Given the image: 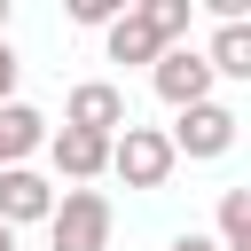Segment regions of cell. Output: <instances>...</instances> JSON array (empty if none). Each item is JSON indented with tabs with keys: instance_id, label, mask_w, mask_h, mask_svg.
Segmentation results:
<instances>
[{
	"instance_id": "1",
	"label": "cell",
	"mask_w": 251,
	"mask_h": 251,
	"mask_svg": "<svg viewBox=\"0 0 251 251\" xmlns=\"http://www.w3.org/2000/svg\"><path fill=\"white\" fill-rule=\"evenodd\" d=\"M110 235H118V204L102 188H55L47 251H110Z\"/></svg>"
},
{
	"instance_id": "2",
	"label": "cell",
	"mask_w": 251,
	"mask_h": 251,
	"mask_svg": "<svg viewBox=\"0 0 251 251\" xmlns=\"http://www.w3.org/2000/svg\"><path fill=\"white\" fill-rule=\"evenodd\" d=\"M235 110L212 94V102H196V110H173V126H165V141H173V157H188V165H212V157H227L235 149Z\"/></svg>"
},
{
	"instance_id": "3",
	"label": "cell",
	"mask_w": 251,
	"mask_h": 251,
	"mask_svg": "<svg viewBox=\"0 0 251 251\" xmlns=\"http://www.w3.org/2000/svg\"><path fill=\"white\" fill-rule=\"evenodd\" d=\"M173 141H165V126H126V133H110V173L126 180V188H165L173 180Z\"/></svg>"
},
{
	"instance_id": "4",
	"label": "cell",
	"mask_w": 251,
	"mask_h": 251,
	"mask_svg": "<svg viewBox=\"0 0 251 251\" xmlns=\"http://www.w3.org/2000/svg\"><path fill=\"white\" fill-rule=\"evenodd\" d=\"M63 126H78V133H126L133 126V110H126V86L118 78H78L71 94H63Z\"/></svg>"
},
{
	"instance_id": "5",
	"label": "cell",
	"mask_w": 251,
	"mask_h": 251,
	"mask_svg": "<svg viewBox=\"0 0 251 251\" xmlns=\"http://www.w3.org/2000/svg\"><path fill=\"white\" fill-rule=\"evenodd\" d=\"M149 86H157V102L165 110H196V102H212V71H204V55L196 47H165L157 63H149Z\"/></svg>"
},
{
	"instance_id": "6",
	"label": "cell",
	"mask_w": 251,
	"mask_h": 251,
	"mask_svg": "<svg viewBox=\"0 0 251 251\" xmlns=\"http://www.w3.org/2000/svg\"><path fill=\"white\" fill-rule=\"evenodd\" d=\"M47 165H55V180L94 188V180L110 173V141H102V133H78V126H47Z\"/></svg>"
},
{
	"instance_id": "7",
	"label": "cell",
	"mask_w": 251,
	"mask_h": 251,
	"mask_svg": "<svg viewBox=\"0 0 251 251\" xmlns=\"http://www.w3.org/2000/svg\"><path fill=\"white\" fill-rule=\"evenodd\" d=\"M47 212H55V180L31 173V165H0V227L8 235L16 227H47Z\"/></svg>"
},
{
	"instance_id": "8",
	"label": "cell",
	"mask_w": 251,
	"mask_h": 251,
	"mask_svg": "<svg viewBox=\"0 0 251 251\" xmlns=\"http://www.w3.org/2000/svg\"><path fill=\"white\" fill-rule=\"evenodd\" d=\"M31 149H47V118L31 102H0V165H31Z\"/></svg>"
},
{
	"instance_id": "9",
	"label": "cell",
	"mask_w": 251,
	"mask_h": 251,
	"mask_svg": "<svg viewBox=\"0 0 251 251\" xmlns=\"http://www.w3.org/2000/svg\"><path fill=\"white\" fill-rule=\"evenodd\" d=\"M196 55H204V71H212V78H251V24H220Z\"/></svg>"
},
{
	"instance_id": "10",
	"label": "cell",
	"mask_w": 251,
	"mask_h": 251,
	"mask_svg": "<svg viewBox=\"0 0 251 251\" xmlns=\"http://www.w3.org/2000/svg\"><path fill=\"white\" fill-rule=\"evenodd\" d=\"M133 16L157 31V47H188V24H196V0H133Z\"/></svg>"
},
{
	"instance_id": "11",
	"label": "cell",
	"mask_w": 251,
	"mask_h": 251,
	"mask_svg": "<svg viewBox=\"0 0 251 251\" xmlns=\"http://www.w3.org/2000/svg\"><path fill=\"white\" fill-rule=\"evenodd\" d=\"M102 47H110V63H157V55H165V47H157V31H149L133 8H126V16L102 31Z\"/></svg>"
},
{
	"instance_id": "12",
	"label": "cell",
	"mask_w": 251,
	"mask_h": 251,
	"mask_svg": "<svg viewBox=\"0 0 251 251\" xmlns=\"http://www.w3.org/2000/svg\"><path fill=\"white\" fill-rule=\"evenodd\" d=\"M212 243H220V251H251V188H220Z\"/></svg>"
},
{
	"instance_id": "13",
	"label": "cell",
	"mask_w": 251,
	"mask_h": 251,
	"mask_svg": "<svg viewBox=\"0 0 251 251\" xmlns=\"http://www.w3.org/2000/svg\"><path fill=\"white\" fill-rule=\"evenodd\" d=\"M126 8H133V0H71V24H86V31H110Z\"/></svg>"
},
{
	"instance_id": "14",
	"label": "cell",
	"mask_w": 251,
	"mask_h": 251,
	"mask_svg": "<svg viewBox=\"0 0 251 251\" xmlns=\"http://www.w3.org/2000/svg\"><path fill=\"white\" fill-rule=\"evenodd\" d=\"M16 78H24V55L0 39V102H16Z\"/></svg>"
},
{
	"instance_id": "15",
	"label": "cell",
	"mask_w": 251,
	"mask_h": 251,
	"mask_svg": "<svg viewBox=\"0 0 251 251\" xmlns=\"http://www.w3.org/2000/svg\"><path fill=\"white\" fill-rule=\"evenodd\" d=\"M165 251H220V243H212V235H196V227H188V235H173V243H165Z\"/></svg>"
},
{
	"instance_id": "16",
	"label": "cell",
	"mask_w": 251,
	"mask_h": 251,
	"mask_svg": "<svg viewBox=\"0 0 251 251\" xmlns=\"http://www.w3.org/2000/svg\"><path fill=\"white\" fill-rule=\"evenodd\" d=\"M0 39H8V0H0Z\"/></svg>"
},
{
	"instance_id": "17",
	"label": "cell",
	"mask_w": 251,
	"mask_h": 251,
	"mask_svg": "<svg viewBox=\"0 0 251 251\" xmlns=\"http://www.w3.org/2000/svg\"><path fill=\"white\" fill-rule=\"evenodd\" d=\"M0 251H16V235H8V227H0Z\"/></svg>"
}]
</instances>
